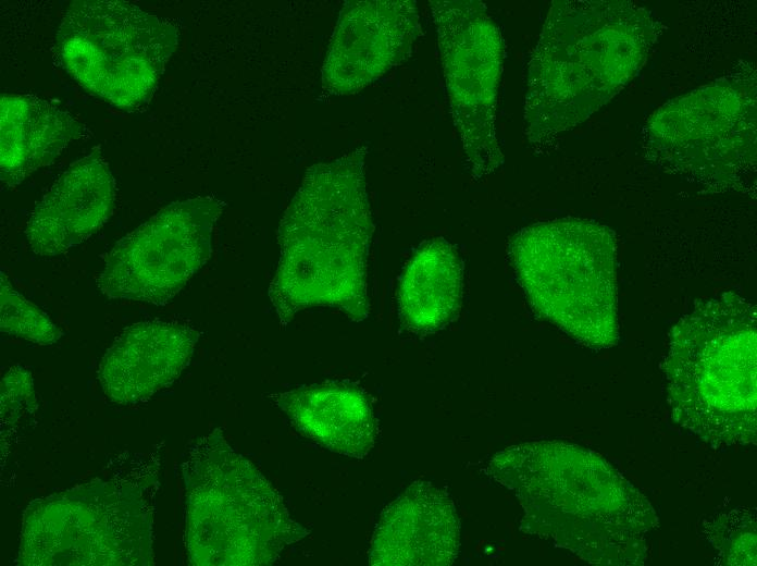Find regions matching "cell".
<instances>
[{
    "label": "cell",
    "instance_id": "obj_1",
    "mask_svg": "<svg viewBox=\"0 0 757 566\" xmlns=\"http://www.w3.org/2000/svg\"><path fill=\"white\" fill-rule=\"evenodd\" d=\"M487 473L522 507L520 530L595 565H644L658 516L647 497L600 455L536 441L496 453Z\"/></svg>",
    "mask_w": 757,
    "mask_h": 566
},
{
    "label": "cell",
    "instance_id": "obj_2",
    "mask_svg": "<svg viewBox=\"0 0 757 566\" xmlns=\"http://www.w3.org/2000/svg\"><path fill=\"white\" fill-rule=\"evenodd\" d=\"M367 147L310 167L278 227L280 260L269 287L282 325L308 307L369 316L367 262L373 222Z\"/></svg>",
    "mask_w": 757,
    "mask_h": 566
},
{
    "label": "cell",
    "instance_id": "obj_3",
    "mask_svg": "<svg viewBox=\"0 0 757 566\" xmlns=\"http://www.w3.org/2000/svg\"><path fill=\"white\" fill-rule=\"evenodd\" d=\"M658 32L631 1H554L528 67L529 143L549 144L598 111L637 74Z\"/></svg>",
    "mask_w": 757,
    "mask_h": 566
},
{
    "label": "cell",
    "instance_id": "obj_4",
    "mask_svg": "<svg viewBox=\"0 0 757 566\" xmlns=\"http://www.w3.org/2000/svg\"><path fill=\"white\" fill-rule=\"evenodd\" d=\"M757 310L725 292L673 327L665 359L672 419L715 445L756 443Z\"/></svg>",
    "mask_w": 757,
    "mask_h": 566
},
{
    "label": "cell",
    "instance_id": "obj_5",
    "mask_svg": "<svg viewBox=\"0 0 757 566\" xmlns=\"http://www.w3.org/2000/svg\"><path fill=\"white\" fill-rule=\"evenodd\" d=\"M191 565L261 566L309 534L270 481L220 431L199 439L183 464Z\"/></svg>",
    "mask_w": 757,
    "mask_h": 566
},
{
    "label": "cell",
    "instance_id": "obj_6",
    "mask_svg": "<svg viewBox=\"0 0 757 566\" xmlns=\"http://www.w3.org/2000/svg\"><path fill=\"white\" fill-rule=\"evenodd\" d=\"M509 255L535 312L592 348L619 340L617 244L584 219L539 222L518 232Z\"/></svg>",
    "mask_w": 757,
    "mask_h": 566
},
{
    "label": "cell",
    "instance_id": "obj_7",
    "mask_svg": "<svg viewBox=\"0 0 757 566\" xmlns=\"http://www.w3.org/2000/svg\"><path fill=\"white\" fill-rule=\"evenodd\" d=\"M178 42L169 21L120 0H77L61 20L55 49L86 90L132 110L150 100Z\"/></svg>",
    "mask_w": 757,
    "mask_h": 566
},
{
    "label": "cell",
    "instance_id": "obj_8",
    "mask_svg": "<svg viewBox=\"0 0 757 566\" xmlns=\"http://www.w3.org/2000/svg\"><path fill=\"white\" fill-rule=\"evenodd\" d=\"M659 163L709 183H734L756 159V79L731 75L671 100L647 122Z\"/></svg>",
    "mask_w": 757,
    "mask_h": 566
},
{
    "label": "cell",
    "instance_id": "obj_9",
    "mask_svg": "<svg viewBox=\"0 0 757 566\" xmlns=\"http://www.w3.org/2000/svg\"><path fill=\"white\" fill-rule=\"evenodd\" d=\"M452 122L474 177L504 162L496 131L505 59L500 28L480 0H431Z\"/></svg>",
    "mask_w": 757,
    "mask_h": 566
},
{
    "label": "cell",
    "instance_id": "obj_10",
    "mask_svg": "<svg viewBox=\"0 0 757 566\" xmlns=\"http://www.w3.org/2000/svg\"><path fill=\"white\" fill-rule=\"evenodd\" d=\"M150 521L142 502L109 484L37 500L25 516L24 565L148 564Z\"/></svg>",
    "mask_w": 757,
    "mask_h": 566
},
{
    "label": "cell",
    "instance_id": "obj_11",
    "mask_svg": "<svg viewBox=\"0 0 757 566\" xmlns=\"http://www.w3.org/2000/svg\"><path fill=\"white\" fill-rule=\"evenodd\" d=\"M224 204L214 197L174 202L119 241L97 280L102 294L169 303L207 262Z\"/></svg>",
    "mask_w": 757,
    "mask_h": 566
},
{
    "label": "cell",
    "instance_id": "obj_12",
    "mask_svg": "<svg viewBox=\"0 0 757 566\" xmlns=\"http://www.w3.org/2000/svg\"><path fill=\"white\" fill-rule=\"evenodd\" d=\"M421 30L415 1H346L323 63V90L360 91L408 59Z\"/></svg>",
    "mask_w": 757,
    "mask_h": 566
},
{
    "label": "cell",
    "instance_id": "obj_13",
    "mask_svg": "<svg viewBox=\"0 0 757 566\" xmlns=\"http://www.w3.org/2000/svg\"><path fill=\"white\" fill-rule=\"evenodd\" d=\"M460 551V526L450 495L414 481L383 510L371 541L373 566H447Z\"/></svg>",
    "mask_w": 757,
    "mask_h": 566
},
{
    "label": "cell",
    "instance_id": "obj_14",
    "mask_svg": "<svg viewBox=\"0 0 757 566\" xmlns=\"http://www.w3.org/2000/svg\"><path fill=\"white\" fill-rule=\"evenodd\" d=\"M114 195V180L100 150L72 163L30 214L26 238L33 253L57 256L86 241L111 214Z\"/></svg>",
    "mask_w": 757,
    "mask_h": 566
},
{
    "label": "cell",
    "instance_id": "obj_15",
    "mask_svg": "<svg viewBox=\"0 0 757 566\" xmlns=\"http://www.w3.org/2000/svg\"><path fill=\"white\" fill-rule=\"evenodd\" d=\"M198 337L193 328L177 322L153 320L125 329L99 366L104 394L119 404L150 397L185 369Z\"/></svg>",
    "mask_w": 757,
    "mask_h": 566
},
{
    "label": "cell",
    "instance_id": "obj_16",
    "mask_svg": "<svg viewBox=\"0 0 757 566\" xmlns=\"http://www.w3.org/2000/svg\"><path fill=\"white\" fill-rule=\"evenodd\" d=\"M271 397L300 433L332 452L364 458L374 446L376 418L353 384L332 381Z\"/></svg>",
    "mask_w": 757,
    "mask_h": 566
},
{
    "label": "cell",
    "instance_id": "obj_17",
    "mask_svg": "<svg viewBox=\"0 0 757 566\" xmlns=\"http://www.w3.org/2000/svg\"><path fill=\"white\" fill-rule=\"evenodd\" d=\"M0 173L15 186L51 163L87 128L50 101L29 95H3L0 101Z\"/></svg>",
    "mask_w": 757,
    "mask_h": 566
},
{
    "label": "cell",
    "instance_id": "obj_18",
    "mask_svg": "<svg viewBox=\"0 0 757 566\" xmlns=\"http://www.w3.org/2000/svg\"><path fill=\"white\" fill-rule=\"evenodd\" d=\"M463 282V264L456 248L433 238L414 254L399 283L398 307L402 323L414 332H433L457 312Z\"/></svg>",
    "mask_w": 757,
    "mask_h": 566
},
{
    "label": "cell",
    "instance_id": "obj_19",
    "mask_svg": "<svg viewBox=\"0 0 757 566\" xmlns=\"http://www.w3.org/2000/svg\"><path fill=\"white\" fill-rule=\"evenodd\" d=\"M707 541L724 565H756V514L733 508L711 516L704 526Z\"/></svg>",
    "mask_w": 757,
    "mask_h": 566
},
{
    "label": "cell",
    "instance_id": "obj_20",
    "mask_svg": "<svg viewBox=\"0 0 757 566\" xmlns=\"http://www.w3.org/2000/svg\"><path fill=\"white\" fill-rule=\"evenodd\" d=\"M0 280L1 331L40 345L55 343L61 332L49 317L13 288L3 271Z\"/></svg>",
    "mask_w": 757,
    "mask_h": 566
}]
</instances>
